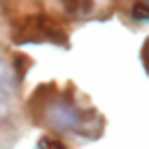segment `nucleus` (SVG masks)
<instances>
[{
  "label": "nucleus",
  "mask_w": 149,
  "mask_h": 149,
  "mask_svg": "<svg viewBox=\"0 0 149 149\" xmlns=\"http://www.w3.org/2000/svg\"><path fill=\"white\" fill-rule=\"evenodd\" d=\"M37 93V91H35ZM33 116L42 126L56 133H72L81 137H95L102 128L95 109H81L72 95L65 93H37L33 100Z\"/></svg>",
  "instance_id": "1"
},
{
  "label": "nucleus",
  "mask_w": 149,
  "mask_h": 149,
  "mask_svg": "<svg viewBox=\"0 0 149 149\" xmlns=\"http://www.w3.org/2000/svg\"><path fill=\"white\" fill-rule=\"evenodd\" d=\"M12 112V88L0 84V119H7Z\"/></svg>",
  "instance_id": "4"
},
{
  "label": "nucleus",
  "mask_w": 149,
  "mask_h": 149,
  "mask_svg": "<svg viewBox=\"0 0 149 149\" xmlns=\"http://www.w3.org/2000/svg\"><path fill=\"white\" fill-rule=\"evenodd\" d=\"M0 84L2 86H9L12 88V84H14V72H12V68L0 58Z\"/></svg>",
  "instance_id": "5"
},
{
  "label": "nucleus",
  "mask_w": 149,
  "mask_h": 149,
  "mask_svg": "<svg viewBox=\"0 0 149 149\" xmlns=\"http://www.w3.org/2000/svg\"><path fill=\"white\" fill-rule=\"evenodd\" d=\"M133 19L135 21H149V5L147 2H140L133 7Z\"/></svg>",
  "instance_id": "6"
},
{
  "label": "nucleus",
  "mask_w": 149,
  "mask_h": 149,
  "mask_svg": "<svg viewBox=\"0 0 149 149\" xmlns=\"http://www.w3.org/2000/svg\"><path fill=\"white\" fill-rule=\"evenodd\" d=\"M14 40L16 42H56V40H63V33L58 28H54L47 19L37 16V19L26 21L14 33Z\"/></svg>",
  "instance_id": "2"
},
{
  "label": "nucleus",
  "mask_w": 149,
  "mask_h": 149,
  "mask_svg": "<svg viewBox=\"0 0 149 149\" xmlns=\"http://www.w3.org/2000/svg\"><path fill=\"white\" fill-rule=\"evenodd\" d=\"M147 5H149V0H147Z\"/></svg>",
  "instance_id": "9"
},
{
  "label": "nucleus",
  "mask_w": 149,
  "mask_h": 149,
  "mask_svg": "<svg viewBox=\"0 0 149 149\" xmlns=\"http://www.w3.org/2000/svg\"><path fill=\"white\" fill-rule=\"evenodd\" d=\"M61 2L72 19H86L95 7V0H61Z\"/></svg>",
  "instance_id": "3"
},
{
  "label": "nucleus",
  "mask_w": 149,
  "mask_h": 149,
  "mask_svg": "<svg viewBox=\"0 0 149 149\" xmlns=\"http://www.w3.org/2000/svg\"><path fill=\"white\" fill-rule=\"evenodd\" d=\"M37 144H40V147H49V144H51V147H54V144H56V147H63V142H58V140H40Z\"/></svg>",
  "instance_id": "8"
},
{
  "label": "nucleus",
  "mask_w": 149,
  "mask_h": 149,
  "mask_svg": "<svg viewBox=\"0 0 149 149\" xmlns=\"http://www.w3.org/2000/svg\"><path fill=\"white\" fill-rule=\"evenodd\" d=\"M142 61H144V68H147V72H149V40H147V44H144V49H142Z\"/></svg>",
  "instance_id": "7"
}]
</instances>
